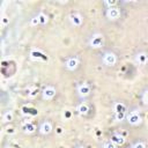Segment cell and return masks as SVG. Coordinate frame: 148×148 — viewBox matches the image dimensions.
<instances>
[{"mask_svg":"<svg viewBox=\"0 0 148 148\" xmlns=\"http://www.w3.org/2000/svg\"><path fill=\"white\" fill-rule=\"evenodd\" d=\"M130 125L132 126H136L139 124H141L142 121V117L140 114V112L138 110H133V111H130L128 113H126V119H125Z\"/></svg>","mask_w":148,"mask_h":148,"instance_id":"cell-1","label":"cell"},{"mask_svg":"<svg viewBox=\"0 0 148 148\" xmlns=\"http://www.w3.org/2000/svg\"><path fill=\"white\" fill-rule=\"evenodd\" d=\"M89 46L92 49H99L104 45V36L101 34H95L89 38Z\"/></svg>","mask_w":148,"mask_h":148,"instance_id":"cell-2","label":"cell"},{"mask_svg":"<svg viewBox=\"0 0 148 148\" xmlns=\"http://www.w3.org/2000/svg\"><path fill=\"white\" fill-rule=\"evenodd\" d=\"M102 61L105 66H114L117 64V56L114 52L108 51L105 53H103L102 56Z\"/></svg>","mask_w":148,"mask_h":148,"instance_id":"cell-3","label":"cell"},{"mask_svg":"<svg viewBox=\"0 0 148 148\" xmlns=\"http://www.w3.org/2000/svg\"><path fill=\"white\" fill-rule=\"evenodd\" d=\"M121 12L118 7H111V8H106L105 10V16L109 21H116L120 17Z\"/></svg>","mask_w":148,"mask_h":148,"instance_id":"cell-4","label":"cell"},{"mask_svg":"<svg viewBox=\"0 0 148 148\" xmlns=\"http://www.w3.org/2000/svg\"><path fill=\"white\" fill-rule=\"evenodd\" d=\"M80 66V60L77 57H68L66 60H65V67L66 69L68 71H75L77 67Z\"/></svg>","mask_w":148,"mask_h":148,"instance_id":"cell-5","label":"cell"},{"mask_svg":"<svg viewBox=\"0 0 148 148\" xmlns=\"http://www.w3.org/2000/svg\"><path fill=\"white\" fill-rule=\"evenodd\" d=\"M56 94H57V91H56V88L54 87L46 86L42 90V98L45 99V101H50V99H52L56 96Z\"/></svg>","mask_w":148,"mask_h":148,"instance_id":"cell-6","label":"cell"},{"mask_svg":"<svg viewBox=\"0 0 148 148\" xmlns=\"http://www.w3.org/2000/svg\"><path fill=\"white\" fill-rule=\"evenodd\" d=\"M90 92H91V87H90L88 83H86V82L81 83V84L77 87V95H79L81 98L87 97Z\"/></svg>","mask_w":148,"mask_h":148,"instance_id":"cell-7","label":"cell"},{"mask_svg":"<svg viewBox=\"0 0 148 148\" xmlns=\"http://www.w3.org/2000/svg\"><path fill=\"white\" fill-rule=\"evenodd\" d=\"M52 130H53L52 124H51L50 121H47V120L43 121V123L39 125V127H38L39 133L43 134V135H47V134H50V133L52 132Z\"/></svg>","mask_w":148,"mask_h":148,"instance_id":"cell-8","label":"cell"},{"mask_svg":"<svg viewBox=\"0 0 148 148\" xmlns=\"http://www.w3.org/2000/svg\"><path fill=\"white\" fill-rule=\"evenodd\" d=\"M68 20H69L71 24H72V25H74V27H80V25L82 24V22H83L82 16H81L80 14H77V13L71 14V15L68 16Z\"/></svg>","mask_w":148,"mask_h":148,"instance_id":"cell-9","label":"cell"},{"mask_svg":"<svg viewBox=\"0 0 148 148\" xmlns=\"http://www.w3.org/2000/svg\"><path fill=\"white\" fill-rule=\"evenodd\" d=\"M30 58L34 60H47V57L39 50H32L30 52Z\"/></svg>","mask_w":148,"mask_h":148,"instance_id":"cell-10","label":"cell"},{"mask_svg":"<svg viewBox=\"0 0 148 148\" xmlns=\"http://www.w3.org/2000/svg\"><path fill=\"white\" fill-rule=\"evenodd\" d=\"M111 141H112L116 146H123L126 140H125V138H124L121 134H119V133H113V134L111 135Z\"/></svg>","mask_w":148,"mask_h":148,"instance_id":"cell-11","label":"cell"},{"mask_svg":"<svg viewBox=\"0 0 148 148\" xmlns=\"http://www.w3.org/2000/svg\"><path fill=\"white\" fill-rule=\"evenodd\" d=\"M134 59H135V61H136L139 65H146L147 61H148V56H147V53H145V52H139V53L135 54Z\"/></svg>","mask_w":148,"mask_h":148,"instance_id":"cell-12","label":"cell"},{"mask_svg":"<svg viewBox=\"0 0 148 148\" xmlns=\"http://www.w3.org/2000/svg\"><path fill=\"white\" fill-rule=\"evenodd\" d=\"M76 112H77L80 116H86V114H88V112H89V105H88L86 102L80 103V104L76 106Z\"/></svg>","mask_w":148,"mask_h":148,"instance_id":"cell-13","label":"cell"},{"mask_svg":"<svg viewBox=\"0 0 148 148\" xmlns=\"http://www.w3.org/2000/svg\"><path fill=\"white\" fill-rule=\"evenodd\" d=\"M113 111L114 113H119V112H126L127 111V106L125 103L123 102H116L113 104Z\"/></svg>","mask_w":148,"mask_h":148,"instance_id":"cell-14","label":"cell"},{"mask_svg":"<svg viewBox=\"0 0 148 148\" xmlns=\"http://www.w3.org/2000/svg\"><path fill=\"white\" fill-rule=\"evenodd\" d=\"M22 131H23L25 134H31V133H34V132L36 131V126H35L32 123L27 121V123L22 126Z\"/></svg>","mask_w":148,"mask_h":148,"instance_id":"cell-15","label":"cell"},{"mask_svg":"<svg viewBox=\"0 0 148 148\" xmlns=\"http://www.w3.org/2000/svg\"><path fill=\"white\" fill-rule=\"evenodd\" d=\"M37 16H38V21H39V24L44 25V24H46V23L49 22V16H47L45 13L40 12L39 14H37Z\"/></svg>","mask_w":148,"mask_h":148,"instance_id":"cell-16","label":"cell"},{"mask_svg":"<svg viewBox=\"0 0 148 148\" xmlns=\"http://www.w3.org/2000/svg\"><path fill=\"white\" fill-rule=\"evenodd\" d=\"M12 120H13V113H12V111H7L2 117V121L3 123H9Z\"/></svg>","mask_w":148,"mask_h":148,"instance_id":"cell-17","label":"cell"},{"mask_svg":"<svg viewBox=\"0 0 148 148\" xmlns=\"http://www.w3.org/2000/svg\"><path fill=\"white\" fill-rule=\"evenodd\" d=\"M126 113L127 112H119V113H114V120L116 121H123L126 119Z\"/></svg>","mask_w":148,"mask_h":148,"instance_id":"cell-18","label":"cell"},{"mask_svg":"<svg viewBox=\"0 0 148 148\" xmlns=\"http://www.w3.org/2000/svg\"><path fill=\"white\" fill-rule=\"evenodd\" d=\"M132 148H147V146L142 141H136V142H134L132 145Z\"/></svg>","mask_w":148,"mask_h":148,"instance_id":"cell-19","label":"cell"},{"mask_svg":"<svg viewBox=\"0 0 148 148\" xmlns=\"http://www.w3.org/2000/svg\"><path fill=\"white\" fill-rule=\"evenodd\" d=\"M103 148H117V146L111 141V140H109V141H106V142H104V145H103Z\"/></svg>","mask_w":148,"mask_h":148,"instance_id":"cell-20","label":"cell"},{"mask_svg":"<svg viewBox=\"0 0 148 148\" xmlns=\"http://www.w3.org/2000/svg\"><path fill=\"white\" fill-rule=\"evenodd\" d=\"M104 5H105V6H108V8H111V7H116V5H117V1H116V0H111V1L106 0V1H104Z\"/></svg>","mask_w":148,"mask_h":148,"instance_id":"cell-21","label":"cell"},{"mask_svg":"<svg viewBox=\"0 0 148 148\" xmlns=\"http://www.w3.org/2000/svg\"><path fill=\"white\" fill-rule=\"evenodd\" d=\"M142 102L148 105V89H146L143 92H142Z\"/></svg>","mask_w":148,"mask_h":148,"instance_id":"cell-22","label":"cell"},{"mask_svg":"<svg viewBox=\"0 0 148 148\" xmlns=\"http://www.w3.org/2000/svg\"><path fill=\"white\" fill-rule=\"evenodd\" d=\"M30 24H31L32 27H35V25H37V24H39V21H38V16H37V15H36V16H34V17L31 18Z\"/></svg>","mask_w":148,"mask_h":148,"instance_id":"cell-23","label":"cell"},{"mask_svg":"<svg viewBox=\"0 0 148 148\" xmlns=\"http://www.w3.org/2000/svg\"><path fill=\"white\" fill-rule=\"evenodd\" d=\"M74 148H84V146H82V145H77V146H75Z\"/></svg>","mask_w":148,"mask_h":148,"instance_id":"cell-24","label":"cell"},{"mask_svg":"<svg viewBox=\"0 0 148 148\" xmlns=\"http://www.w3.org/2000/svg\"><path fill=\"white\" fill-rule=\"evenodd\" d=\"M57 130H58V131H57L58 133H61V132H62V128H61V127H58Z\"/></svg>","mask_w":148,"mask_h":148,"instance_id":"cell-25","label":"cell"}]
</instances>
